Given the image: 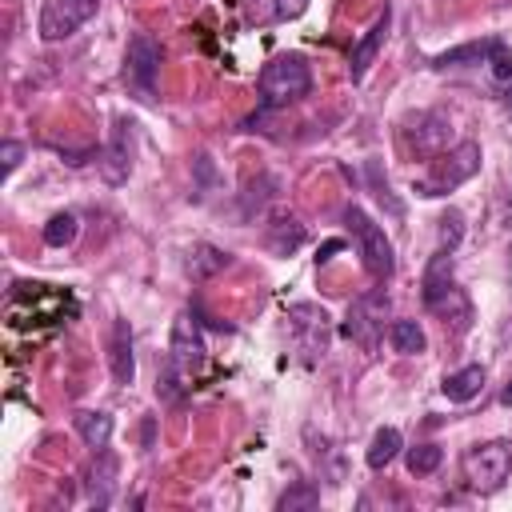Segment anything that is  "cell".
Instances as JSON below:
<instances>
[{
    "label": "cell",
    "instance_id": "obj_1",
    "mask_svg": "<svg viewBox=\"0 0 512 512\" xmlns=\"http://www.w3.org/2000/svg\"><path fill=\"white\" fill-rule=\"evenodd\" d=\"M204 360H208L204 332H200V324H196L192 312H180L176 324H172V344H168V360H164V376H160L156 392L176 404V400L196 384Z\"/></svg>",
    "mask_w": 512,
    "mask_h": 512
},
{
    "label": "cell",
    "instance_id": "obj_2",
    "mask_svg": "<svg viewBox=\"0 0 512 512\" xmlns=\"http://www.w3.org/2000/svg\"><path fill=\"white\" fill-rule=\"evenodd\" d=\"M76 316V300L52 284H12L8 292V328H56Z\"/></svg>",
    "mask_w": 512,
    "mask_h": 512
},
{
    "label": "cell",
    "instance_id": "obj_3",
    "mask_svg": "<svg viewBox=\"0 0 512 512\" xmlns=\"http://www.w3.org/2000/svg\"><path fill=\"white\" fill-rule=\"evenodd\" d=\"M476 168H480V144L464 140V144H456V148L436 152L432 164H428V172L412 184V192L424 196V200H432V196H448L452 188H460L464 180H472Z\"/></svg>",
    "mask_w": 512,
    "mask_h": 512
},
{
    "label": "cell",
    "instance_id": "obj_4",
    "mask_svg": "<svg viewBox=\"0 0 512 512\" xmlns=\"http://www.w3.org/2000/svg\"><path fill=\"white\" fill-rule=\"evenodd\" d=\"M308 88H312V72H308V64H304L296 52L272 56V60L260 68V100H264V108L292 104V100L308 96Z\"/></svg>",
    "mask_w": 512,
    "mask_h": 512
},
{
    "label": "cell",
    "instance_id": "obj_5",
    "mask_svg": "<svg viewBox=\"0 0 512 512\" xmlns=\"http://www.w3.org/2000/svg\"><path fill=\"white\" fill-rule=\"evenodd\" d=\"M344 224L352 228V240H356V252H360V264L372 280H388L396 272V256H392V240L384 236V228L364 212V208H344Z\"/></svg>",
    "mask_w": 512,
    "mask_h": 512
},
{
    "label": "cell",
    "instance_id": "obj_6",
    "mask_svg": "<svg viewBox=\"0 0 512 512\" xmlns=\"http://www.w3.org/2000/svg\"><path fill=\"white\" fill-rule=\"evenodd\" d=\"M512 472V444L508 440H488V444H476L468 456H464V476L476 492H496Z\"/></svg>",
    "mask_w": 512,
    "mask_h": 512
},
{
    "label": "cell",
    "instance_id": "obj_7",
    "mask_svg": "<svg viewBox=\"0 0 512 512\" xmlns=\"http://www.w3.org/2000/svg\"><path fill=\"white\" fill-rule=\"evenodd\" d=\"M100 0H44L40 8V40L56 44V40H68L80 24H88L96 16Z\"/></svg>",
    "mask_w": 512,
    "mask_h": 512
},
{
    "label": "cell",
    "instance_id": "obj_8",
    "mask_svg": "<svg viewBox=\"0 0 512 512\" xmlns=\"http://www.w3.org/2000/svg\"><path fill=\"white\" fill-rule=\"evenodd\" d=\"M156 76H160V44L148 32H136L128 40V52H124V80L140 96H152L156 92Z\"/></svg>",
    "mask_w": 512,
    "mask_h": 512
},
{
    "label": "cell",
    "instance_id": "obj_9",
    "mask_svg": "<svg viewBox=\"0 0 512 512\" xmlns=\"http://www.w3.org/2000/svg\"><path fill=\"white\" fill-rule=\"evenodd\" d=\"M380 332H384V292H368V296H360L348 308V320H344L340 336H348V340H356L360 348L372 352L376 340H380Z\"/></svg>",
    "mask_w": 512,
    "mask_h": 512
},
{
    "label": "cell",
    "instance_id": "obj_10",
    "mask_svg": "<svg viewBox=\"0 0 512 512\" xmlns=\"http://www.w3.org/2000/svg\"><path fill=\"white\" fill-rule=\"evenodd\" d=\"M288 320H292V332H296V344L308 360L324 356L328 348V312L316 308V304H292L288 308Z\"/></svg>",
    "mask_w": 512,
    "mask_h": 512
},
{
    "label": "cell",
    "instance_id": "obj_11",
    "mask_svg": "<svg viewBox=\"0 0 512 512\" xmlns=\"http://www.w3.org/2000/svg\"><path fill=\"white\" fill-rule=\"evenodd\" d=\"M448 136H452V124H448V116H440V112H424V116H416L412 132H404L408 148H416L420 156H436V152H444V148H448Z\"/></svg>",
    "mask_w": 512,
    "mask_h": 512
},
{
    "label": "cell",
    "instance_id": "obj_12",
    "mask_svg": "<svg viewBox=\"0 0 512 512\" xmlns=\"http://www.w3.org/2000/svg\"><path fill=\"white\" fill-rule=\"evenodd\" d=\"M304 240H308V232H304V224L292 212H272L268 216V224H264V248L272 256H292Z\"/></svg>",
    "mask_w": 512,
    "mask_h": 512
},
{
    "label": "cell",
    "instance_id": "obj_13",
    "mask_svg": "<svg viewBox=\"0 0 512 512\" xmlns=\"http://www.w3.org/2000/svg\"><path fill=\"white\" fill-rule=\"evenodd\" d=\"M132 124L128 120H116V136H112V144L96 156L100 160V172H104V180L108 184H124L128 180V172H132V148H128V132Z\"/></svg>",
    "mask_w": 512,
    "mask_h": 512
},
{
    "label": "cell",
    "instance_id": "obj_14",
    "mask_svg": "<svg viewBox=\"0 0 512 512\" xmlns=\"http://www.w3.org/2000/svg\"><path fill=\"white\" fill-rule=\"evenodd\" d=\"M388 20H392V12H388V4H384V12L376 16V24L352 44V56H348L352 80H364V72L372 68V60H376V52H380V44H384V36H388Z\"/></svg>",
    "mask_w": 512,
    "mask_h": 512
},
{
    "label": "cell",
    "instance_id": "obj_15",
    "mask_svg": "<svg viewBox=\"0 0 512 512\" xmlns=\"http://www.w3.org/2000/svg\"><path fill=\"white\" fill-rule=\"evenodd\" d=\"M116 472H120V464L108 452V444L96 448V460H92V472H88V500H92V508H108L112 504V496H116Z\"/></svg>",
    "mask_w": 512,
    "mask_h": 512
},
{
    "label": "cell",
    "instance_id": "obj_16",
    "mask_svg": "<svg viewBox=\"0 0 512 512\" xmlns=\"http://www.w3.org/2000/svg\"><path fill=\"white\" fill-rule=\"evenodd\" d=\"M108 368H112V380H116V384H132V376H136V360H132V328H128V320H116V324H112Z\"/></svg>",
    "mask_w": 512,
    "mask_h": 512
},
{
    "label": "cell",
    "instance_id": "obj_17",
    "mask_svg": "<svg viewBox=\"0 0 512 512\" xmlns=\"http://www.w3.org/2000/svg\"><path fill=\"white\" fill-rule=\"evenodd\" d=\"M440 320H444V328L452 324V332H464L468 328V320H472V304H468V296H464V288H448V292H440L432 304H428Z\"/></svg>",
    "mask_w": 512,
    "mask_h": 512
},
{
    "label": "cell",
    "instance_id": "obj_18",
    "mask_svg": "<svg viewBox=\"0 0 512 512\" xmlns=\"http://www.w3.org/2000/svg\"><path fill=\"white\" fill-rule=\"evenodd\" d=\"M480 388H484V368H480V364H468V368L444 376V384H440V392H444L452 404H468L472 396H480Z\"/></svg>",
    "mask_w": 512,
    "mask_h": 512
},
{
    "label": "cell",
    "instance_id": "obj_19",
    "mask_svg": "<svg viewBox=\"0 0 512 512\" xmlns=\"http://www.w3.org/2000/svg\"><path fill=\"white\" fill-rule=\"evenodd\" d=\"M452 288V252L448 248H440L432 260H428V268H424V284H420V296H424V304H432L440 292H448Z\"/></svg>",
    "mask_w": 512,
    "mask_h": 512
},
{
    "label": "cell",
    "instance_id": "obj_20",
    "mask_svg": "<svg viewBox=\"0 0 512 512\" xmlns=\"http://www.w3.org/2000/svg\"><path fill=\"white\" fill-rule=\"evenodd\" d=\"M228 252H220V248H212V244H196L192 252H188V260H184V268H188V276L192 280H212L216 272H224L228 268Z\"/></svg>",
    "mask_w": 512,
    "mask_h": 512
},
{
    "label": "cell",
    "instance_id": "obj_21",
    "mask_svg": "<svg viewBox=\"0 0 512 512\" xmlns=\"http://www.w3.org/2000/svg\"><path fill=\"white\" fill-rule=\"evenodd\" d=\"M388 340H392V348L400 356H420L428 348V336H424V328L416 320H392L388 324Z\"/></svg>",
    "mask_w": 512,
    "mask_h": 512
},
{
    "label": "cell",
    "instance_id": "obj_22",
    "mask_svg": "<svg viewBox=\"0 0 512 512\" xmlns=\"http://www.w3.org/2000/svg\"><path fill=\"white\" fill-rule=\"evenodd\" d=\"M76 432L88 448H104L112 436V416L108 412H76Z\"/></svg>",
    "mask_w": 512,
    "mask_h": 512
},
{
    "label": "cell",
    "instance_id": "obj_23",
    "mask_svg": "<svg viewBox=\"0 0 512 512\" xmlns=\"http://www.w3.org/2000/svg\"><path fill=\"white\" fill-rule=\"evenodd\" d=\"M400 448H404L400 428H380V432L372 436V444H368V468H388Z\"/></svg>",
    "mask_w": 512,
    "mask_h": 512
},
{
    "label": "cell",
    "instance_id": "obj_24",
    "mask_svg": "<svg viewBox=\"0 0 512 512\" xmlns=\"http://www.w3.org/2000/svg\"><path fill=\"white\" fill-rule=\"evenodd\" d=\"M484 64H488V72H492L496 84H508V80H512V48H508L504 36H488Z\"/></svg>",
    "mask_w": 512,
    "mask_h": 512
},
{
    "label": "cell",
    "instance_id": "obj_25",
    "mask_svg": "<svg viewBox=\"0 0 512 512\" xmlns=\"http://www.w3.org/2000/svg\"><path fill=\"white\" fill-rule=\"evenodd\" d=\"M316 504H320V488L308 484V480H296V484L276 500L280 512H300V508H316Z\"/></svg>",
    "mask_w": 512,
    "mask_h": 512
},
{
    "label": "cell",
    "instance_id": "obj_26",
    "mask_svg": "<svg viewBox=\"0 0 512 512\" xmlns=\"http://www.w3.org/2000/svg\"><path fill=\"white\" fill-rule=\"evenodd\" d=\"M440 460H444V448L440 444H416V448H408V472L412 476H432L440 468Z\"/></svg>",
    "mask_w": 512,
    "mask_h": 512
},
{
    "label": "cell",
    "instance_id": "obj_27",
    "mask_svg": "<svg viewBox=\"0 0 512 512\" xmlns=\"http://www.w3.org/2000/svg\"><path fill=\"white\" fill-rule=\"evenodd\" d=\"M76 216L72 212H56L48 224H44V244H52V248H64V244H72L76 240Z\"/></svg>",
    "mask_w": 512,
    "mask_h": 512
},
{
    "label": "cell",
    "instance_id": "obj_28",
    "mask_svg": "<svg viewBox=\"0 0 512 512\" xmlns=\"http://www.w3.org/2000/svg\"><path fill=\"white\" fill-rule=\"evenodd\" d=\"M484 52H488V40H472V44H460L452 52H440L432 64L436 68H448V64H464V60H484Z\"/></svg>",
    "mask_w": 512,
    "mask_h": 512
},
{
    "label": "cell",
    "instance_id": "obj_29",
    "mask_svg": "<svg viewBox=\"0 0 512 512\" xmlns=\"http://www.w3.org/2000/svg\"><path fill=\"white\" fill-rule=\"evenodd\" d=\"M460 236H464V216H460L456 208H448V212L440 216V248H448V252H456V244H460Z\"/></svg>",
    "mask_w": 512,
    "mask_h": 512
},
{
    "label": "cell",
    "instance_id": "obj_30",
    "mask_svg": "<svg viewBox=\"0 0 512 512\" xmlns=\"http://www.w3.org/2000/svg\"><path fill=\"white\" fill-rule=\"evenodd\" d=\"M304 8H308V0H272V12L280 20H296V16H304Z\"/></svg>",
    "mask_w": 512,
    "mask_h": 512
},
{
    "label": "cell",
    "instance_id": "obj_31",
    "mask_svg": "<svg viewBox=\"0 0 512 512\" xmlns=\"http://www.w3.org/2000/svg\"><path fill=\"white\" fill-rule=\"evenodd\" d=\"M20 156H24V144H16V140H4V144H0V160H4V172H12V168L20 164Z\"/></svg>",
    "mask_w": 512,
    "mask_h": 512
},
{
    "label": "cell",
    "instance_id": "obj_32",
    "mask_svg": "<svg viewBox=\"0 0 512 512\" xmlns=\"http://www.w3.org/2000/svg\"><path fill=\"white\" fill-rule=\"evenodd\" d=\"M344 248V240H328L324 248H320V256H316V264H328L332 260V252H340Z\"/></svg>",
    "mask_w": 512,
    "mask_h": 512
},
{
    "label": "cell",
    "instance_id": "obj_33",
    "mask_svg": "<svg viewBox=\"0 0 512 512\" xmlns=\"http://www.w3.org/2000/svg\"><path fill=\"white\" fill-rule=\"evenodd\" d=\"M500 400H504V404H512V384L504 388V396H500Z\"/></svg>",
    "mask_w": 512,
    "mask_h": 512
}]
</instances>
